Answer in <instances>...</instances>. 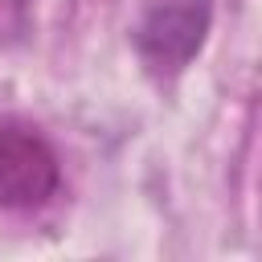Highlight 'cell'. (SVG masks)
Returning a JSON list of instances; mask_svg holds the SVG:
<instances>
[{
  "mask_svg": "<svg viewBox=\"0 0 262 262\" xmlns=\"http://www.w3.org/2000/svg\"><path fill=\"white\" fill-rule=\"evenodd\" d=\"M209 25H213V0H156L131 29L139 66L156 82L180 78L205 49Z\"/></svg>",
  "mask_w": 262,
  "mask_h": 262,
  "instance_id": "1",
  "label": "cell"
},
{
  "mask_svg": "<svg viewBox=\"0 0 262 262\" xmlns=\"http://www.w3.org/2000/svg\"><path fill=\"white\" fill-rule=\"evenodd\" d=\"M61 160L53 143L29 123H0V209L29 213L57 196Z\"/></svg>",
  "mask_w": 262,
  "mask_h": 262,
  "instance_id": "2",
  "label": "cell"
},
{
  "mask_svg": "<svg viewBox=\"0 0 262 262\" xmlns=\"http://www.w3.org/2000/svg\"><path fill=\"white\" fill-rule=\"evenodd\" d=\"M29 20V0H0V41L20 37Z\"/></svg>",
  "mask_w": 262,
  "mask_h": 262,
  "instance_id": "3",
  "label": "cell"
}]
</instances>
